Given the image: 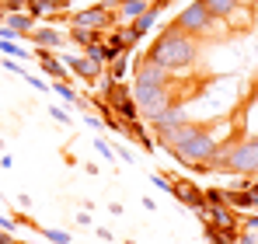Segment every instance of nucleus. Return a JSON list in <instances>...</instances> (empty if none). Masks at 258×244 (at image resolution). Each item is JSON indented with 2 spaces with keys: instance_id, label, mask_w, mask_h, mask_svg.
<instances>
[{
  "instance_id": "23",
  "label": "nucleus",
  "mask_w": 258,
  "mask_h": 244,
  "mask_svg": "<svg viewBox=\"0 0 258 244\" xmlns=\"http://www.w3.org/2000/svg\"><path fill=\"white\" fill-rule=\"evenodd\" d=\"M206 203H210V206L227 203V199H223V189H206Z\"/></svg>"
},
{
  "instance_id": "26",
  "label": "nucleus",
  "mask_w": 258,
  "mask_h": 244,
  "mask_svg": "<svg viewBox=\"0 0 258 244\" xmlns=\"http://www.w3.org/2000/svg\"><path fill=\"white\" fill-rule=\"evenodd\" d=\"M241 227H248V230H258V213H255V216H248V220H241Z\"/></svg>"
},
{
  "instance_id": "7",
  "label": "nucleus",
  "mask_w": 258,
  "mask_h": 244,
  "mask_svg": "<svg viewBox=\"0 0 258 244\" xmlns=\"http://www.w3.org/2000/svg\"><path fill=\"white\" fill-rule=\"evenodd\" d=\"M174 199L181 206H188V209H196V213H203L206 209V189H199L196 181H174Z\"/></svg>"
},
{
  "instance_id": "17",
  "label": "nucleus",
  "mask_w": 258,
  "mask_h": 244,
  "mask_svg": "<svg viewBox=\"0 0 258 244\" xmlns=\"http://www.w3.org/2000/svg\"><path fill=\"white\" fill-rule=\"evenodd\" d=\"M150 185H154L157 192H168V196L174 192V181L168 178V174H150Z\"/></svg>"
},
{
  "instance_id": "20",
  "label": "nucleus",
  "mask_w": 258,
  "mask_h": 244,
  "mask_svg": "<svg viewBox=\"0 0 258 244\" xmlns=\"http://www.w3.org/2000/svg\"><path fill=\"white\" fill-rule=\"evenodd\" d=\"M84 52L91 56V59H98V63H105V45H101V42H91V45H87ZM105 67H108V63H105Z\"/></svg>"
},
{
  "instance_id": "15",
  "label": "nucleus",
  "mask_w": 258,
  "mask_h": 244,
  "mask_svg": "<svg viewBox=\"0 0 258 244\" xmlns=\"http://www.w3.org/2000/svg\"><path fill=\"white\" fill-rule=\"evenodd\" d=\"M52 87H49V94H56V98H63L70 108H77V101H81V94L74 91V84L70 81H49Z\"/></svg>"
},
{
  "instance_id": "9",
  "label": "nucleus",
  "mask_w": 258,
  "mask_h": 244,
  "mask_svg": "<svg viewBox=\"0 0 258 244\" xmlns=\"http://www.w3.org/2000/svg\"><path fill=\"white\" fill-rule=\"evenodd\" d=\"M4 25H7L18 39H28V35L39 28V21H35L28 11H7V21H4Z\"/></svg>"
},
{
  "instance_id": "21",
  "label": "nucleus",
  "mask_w": 258,
  "mask_h": 244,
  "mask_svg": "<svg viewBox=\"0 0 258 244\" xmlns=\"http://www.w3.org/2000/svg\"><path fill=\"white\" fill-rule=\"evenodd\" d=\"M94 150H98V154H101V157H105V161H108V164L115 161V150H112V147H108V143H105V140H101V136H98V140H94Z\"/></svg>"
},
{
  "instance_id": "11",
  "label": "nucleus",
  "mask_w": 258,
  "mask_h": 244,
  "mask_svg": "<svg viewBox=\"0 0 258 244\" xmlns=\"http://www.w3.org/2000/svg\"><path fill=\"white\" fill-rule=\"evenodd\" d=\"M223 199H227V206H234L237 213H244V209L255 206V196H251L248 185H241V189H223Z\"/></svg>"
},
{
  "instance_id": "31",
  "label": "nucleus",
  "mask_w": 258,
  "mask_h": 244,
  "mask_svg": "<svg viewBox=\"0 0 258 244\" xmlns=\"http://www.w3.org/2000/svg\"><path fill=\"white\" fill-rule=\"evenodd\" d=\"M4 21H7V11H4V7H0V25H4Z\"/></svg>"
},
{
  "instance_id": "13",
  "label": "nucleus",
  "mask_w": 258,
  "mask_h": 244,
  "mask_svg": "<svg viewBox=\"0 0 258 244\" xmlns=\"http://www.w3.org/2000/svg\"><path fill=\"white\" fill-rule=\"evenodd\" d=\"M108 77H112V81H126V77H133V52H122L119 59L108 63Z\"/></svg>"
},
{
  "instance_id": "1",
  "label": "nucleus",
  "mask_w": 258,
  "mask_h": 244,
  "mask_svg": "<svg viewBox=\"0 0 258 244\" xmlns=\"http://www.w3.org/2000/svg\"><path fill=\"white\" fill-rule=\"evenodd\" d=\"M147 56H150L154 63H161L164 70H171V74L174 70H188V67L199 59V39L188 35V32H181L171 21L164 32H157V39L147 49Z\"/></svg>"
},
{
  "instance_id": "27",
  "label": "nucleus",
  "mask_w": 258,
  "mask_h": 244,
  "mask_svg": "<svg viewBox=\"0 0 258 244\" xmlns=\"http://www.w3.org/2000/svg\"><path fill=\"white\" fill-rule=\"evenodd\" d=\"M0 244H18V241H14V234H11V230H4V227H0Z\"/></svg>"
},
{
  "instance_id": "16",
  "label": "nucleus",
  "mask_w": 258,
  "mask_h": 244,
  "mask_svg": "<svg viewBox=\"0 0 258 244\" xmlns=\"http://www.w3.org/2000/svg\"><path fill=\"white\" fill-rule=\"evenodd\" d=\"M0 52H4V56H11V59H21V63H28V59H32V52H28L25 45H18V39H0Z\"/></svg>"
},
{
  "instance_id": "6",
  "label": "nucleus",
  "mask_w": 258,
  "mask_h": 244,
  "mask_svg": "<svg viewBox=\"0 0 258 244\" xmlns=\"http://www.w3.org/2000/svg\"><path fill=\"white\" fill-rule=\"evenodd\" d=\"M63 63L70 67V74L74 77H81V81H87V84H98L101 77H105V63H98V59H91L87 52H70V56H63Z\"/></svg>"
},
{
  "instance_id": "19",
  "label": "nucleus",
  "mask_w": 258,
  "mask_h": 244,
  "mask_svg": "<svg viewBox=\"0 0 258 244\" xmlns=\"http://www.w3.org/2000/svg\"><path fill=\"white\" fill-rule=\"evenodd\" d=\"M21 77H25V81L32 84L35 91H42V94H49V87H52L49 81H42V77H35V74H28V70H21Z\"/></svg>"
},
{
  "instance_id": "10",
  "label": "nucleus",
  "mask_w": 258,
  "mask_h": 244,
  "mask_svg": "<svg viewBox=\"0 0 258 244\" xmlns=\"http://www.w3.org/2000/svg\"><path fill=\"white\" fill-rule=\"evenodd\" d=\"M147 11H150V0H122L119 11H115V18H119V25H129L140 14H147Z\"/></svg>"
},
{
  "instance_id": "4",
  "label": "nucleus",
  "mask_w": 258,
  "mask_h": 244,
  "mask_svg": "<svg viewBox=\"0 0 258 244\" xmlns=\"http://www.w3.org/2000/svg\"><path fill=\"white\" fill-rule=\"evenodd\" d=\"M174 25H178L181 32H188V35L203 39V35H210V32H213L216 18L203 7V0H192V4H185V7H181V14L174 18Z\"/></svg>"
},
{
  "instance_id": "22",
  "label": "nucleus",
  "mask_w": 258,
  "mask_h": 244,
  "mask_svg": "<svg viewBox=\"0 0 258 244\" xmlns=\"http://www.w3.org/2000/svg\"><path fill=\"white\" fill-rule=\"evenodd\" d=\"M49 115H52L56 122H63V126L70 122V112H67V108H59V105H49Z\"/></svg>"
},
{
  "instance_id": "2",
  "label": "nucleus",
  "mask_w": 258,
  "mask_h": 244,
  "mask_svg": "<svg viewBox=\"0 0 258 244\" xmlns=\"http://www.w3.org/2000/svg\"><path fill=\"white\" fill-rule=\"evenodd\" d=\"M227 174H241V178H251L258 174V136H234L230 143V161H227Z\"/></svg>"
},
{
  "instance_id": "32",
  "label": "nucleus",
  "mask_w": 258,
  "mask_h": 244,
  "mask_svg": "<svg viewBox=\"0 0 258 244\" xmlns=\"http://www.w3.org/2000/svg\"><path fill=\"white\" fill-rule=\"evenodd\" d=\"M7 4H11V0H0V7H7Z\"/></svg>"
},
{
  "instance_id": "14",
  "label": "nucleus",
  "mask_w": 258,
  "mask_h": 244,
  "mask_svg": "<svg viewBox=\"0 0 258 244\" xmlns=\"http://www.w3.org/2000/svg\"><path fill=\"white\" fill-rule=\"evenodd\" d=\"M70 45H81V49H87L91 42H101V32H94V28H81V25H70Z\"/></svg>"
},
{
  "instance_id": "30",
  "label": "nucleus",
  "mask_w": 258,
  "mask_h": 244,
  "mask_svg": "<svg viewBox=\"0 0 258 244\" xmlns=\"http://www.w3.org/2000/svg\"><path fill=\"white\" fill-rule=\"evenodd\" d=\"M248 189H251V196H255V206H258V181H248Z\"/></svg>"
},
{
  "instance_id": "28",
  "label": "nucleus",
  "mask_w": 258,
  "mask_h": 244,
  "mask_svg": "<svg viewBox=\"0 0 258 244\" xmlns=\"http://www.w3.org/2000/svg\"><path fill=\"white\" fill-rule=\"evenodd\" d=\"M94 234H98V241H105V244L112 241V234H108V230H105V227H98V230H94Z\"/></svg>"
},
{
  "instance_id": "25",
  "label": "nucleus",
  "mask_w": 258,
  "mask_h": 244,
  "mask_svg": "<svg viewBox=\"0 0 258 244\" xmlns=\"http://www.w3.org/2000/svg\"><path fill=\"white\" fill-rule=\"evenodd\" d=\"M119 157H122V161H126V164H136V154H133L129 147H122V150H119Z\"/></svg>"
},
{
  "instance_id": "29",
  "label": "nucleus",
  "mask_w": 258,
  "mask_h": 244,
  "mask_svg": "<svg viewBox=\"0 0 258 244\" xmlns=\"http://www.w3.org/2000/svg\"><path fill=\"white\" fill-rule=\"evenodd\" d=\"M108 213L112 216H122V203H108Z\"/></svg>"
},
{
  "instance_id": "12",
  "label": "nucleus",
  "mask_w": 258,
  "mask_h": 244,
  "mask_svg": "<svg viewBox=\"0 0 258 244\" xmlns=\"http://www.w3.org/2000/svg\"><path fill=\"white\" fill-rule=\"evenodd\" d=\"M203 7L213 14L216 21H227V18H234V14H237L241 0H203Z\"/></svg>"
},
{
  "instance_id": "18",
  "label": "nucleus",
  "mask_w": 258,
  "mask_h": 244,
  "mask_svg": "<svg viewBox=\"0 0 258 244\" xmlns=\"http://www.w3.org/2000/svg\"><path fill=\"white\" fill-rule=\"evenodd\" d=\"M45 241H52V244H70V234L67 230H52V227H45V230H39Z\"/></svg>"
},
{
  "instance_id": "5",
  "label": "nucleus",
  "mask_w": 258,
  "mask_h": 244,
  "mask_svg": "<svg viewBox=\"0 0 258 244\" xmlns=\"http://www.w3.org/2000/svg\"><path fill=\"white\" fill-rule=\"evenodd\" d=\"M70 25L94 28V32H112V28L119 25V18H115V11H108L105 4H98V7H87V11H77V14H70Z\"/></svg>"
},
{
  "instance_id": "3",
  "label": "nucleus",
  "mask_w": 258,
  "mask_h": 244,
  "mask_svg": "<svg viewBox=\"0 0 258 244\" xmlns=\"http://www.w3.org/2000/svg\"><path fill=\"white\" fill-rule=\"evenodd\" d=\"M133 98H136L140 115H143L147 122L154 119V115H161L168 105L181 101V98H174V94H171V84H164V87H154V84H136V87H133Z\"/></svg>"
},
{
  "instance_id": "24",
  "label": "nucleus",
  "mask_w": 258,
  "mask_h": 244,
  "mask_svg": "<svg viewBox=\"0 0 258 244\" xmlns=\"http://www.w3.org/2000/svg\"><path fill=\"white\" fill-rule=\"evenodd\" d=\"M84 126H91V129H101V126H105V119H101V115H84Z\"/></svg>"
},
{
  "instance_id": "8",
  "label": "nucleus",
  "mask_w": 258,
  "mask_h": 244,
  "mask_svg": "<svg viewBox=\"0 0 258 244\" xmlns=\"http://www.w3.org/2000/svg\"><path fill=\"white\" fill-rule=\"evenodd\" d=\"M28 42H32V45H45V49H63V45H67V35H63L56 25H39V28L28 35Z\"/></svg>"
}]
</instances>
